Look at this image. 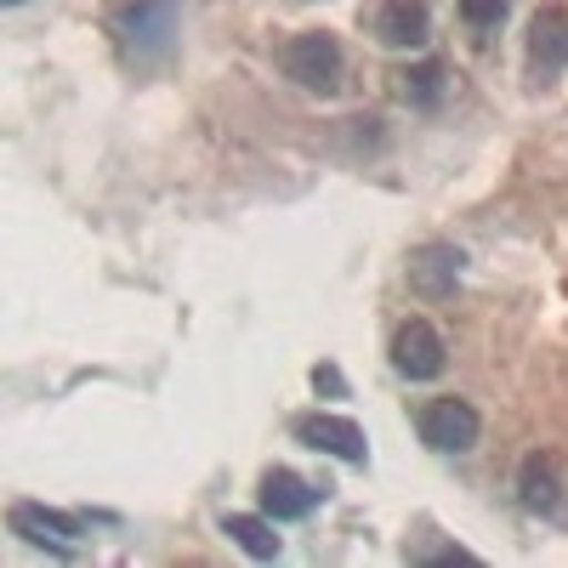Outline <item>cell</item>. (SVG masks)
<instances>
[{"label":"cell","instance_id":"cell-11","mask_svg":"<svg viewBox=\"0 0 568 568\" xmlns=\"http://www.w3.org/2000/svg\"><path fill=\"white\" fill-rule=\"evenodd\" d=\"M222 535L240 546L245 557H256V562H267V557H278V535H273V517H245V511H233V517H222Z\"/></svg>","mask_w":568,"mask_h":568},{"label":"cell","instance_id":"cell-2","mask_svg":"<svg viewBox=\"0 0 568 568\" xmlns=\"http://www.w3.org/2000/svg\"><path fill=\"white\" fill-rule=\"evenodd\" d=\"M478 433H484V420H478V409H471L466 398H433V404L420 409V444H433L444 455L471 449V444H478Z\"/></svg>","mask_w":568,"mask_h":568},{"label":"cell","instance_id":"cell-14","mask_svg":"<svg viewBox=\"0 0 568 568\" xmlns=\"http://www.w3.org/2000/svg\"><path fill=\"white\" fill-rule=\"evenodd\" d=\"M460 18L478 23V29H489V23L506 18V0H460Z\"/></svg>","mask_w":568,"mask_h":568},{"label":"cell","instance_id":"cell-15","mask_svg":"<svg viewBox=\"0 0 568 568\" xmlns=\"http://www.w3.org/2000/svg\"><path fill=\"white\" fill-rule=\"evenodd\" d=\"M313 387H324V393H342V375L329 369V364H318V369H313Z\"/></svg>","mask_w":568,"mask_h":568},{"label":"cell","instance_id":"cell-1","mask_svg":"<svg viewBox=\"0 0 568 568\" xmlns=\"http://www.w3.org/2000/svg\"><path fill=\"white\" fill-rule=\"evenodd\" d=\"M284 74L307 91H318V98H329L342 85V45L329 34H296L284 45Z\"/></svg>","mask_w":568,"mask_h":568},{"label":"cell","instance_id":"cell-6","mask_svg":"<svg viewBox=\"0 0 568 568\" xmlns=\"http://www.w3.org/2000/svg\"><path fill=\"white\" fill-rule=\"evenodd\" d=\"M12 529H18L29 546H45L52 557H69V551H74V535H80L74 517L45 511V506H12Z\"/></svg>","mask_w":568,"mask_h":568},{"label":"cell","instance_id":"cell-7","mask_svg":"<svg viewBox=\"0 0 568 568\" xmlns=\"http://www.w3.org/2000/svg\"><path fill=\"white\" fill-rule=\"evenodd\" d=\"M120 34L136 45V52H160V45L171 40V0H136V7H125Z\"/></svg>","mask_w":568,"mask_h":568},{"label":"cell","instance_id":"cell-13","mask_svg":"<svg viewBox=\"0 0 568 568\" xmlns=\"http://www.w3.org/2000/svg\"><path fill=\"white\" fill-rule=\"evenodd\" d=\"M438 91H444V69L438 63H420V69L404 74V98H415V103H438Z\"/></svg>","mask_w":568,"mask_h":568},{"label":"cell","instance_id":"cell-8","mask_svg":"<svg viewBox=\"0 0 568 568\" xmlns=\"http://www.w3.org/2000/svg\"><path fill=\"white\" fill-rule=\"evenodd\" d=\"M517 489H524V506H529L535 517H557V511H562V478H557V460H551V455H529Z\"/></svg>","mask_w":568,"mask_h":568},{"label":"cell","instance_id":"cell-10","mask_svg":"<svg viewBox=\"0 0 568 568\" xmlns=\"http://www.w3.org/2000/svg\"><path fill=\"white\" fill-rule=\"evenodd\" d=\"M529 63L535 69H562L568 63V12H540L529 23Z\"/></svg>","mask_w":568,"mask_h":568},{"label":"cell","instance_id":"cell-9","mask_svg":"<svg viewBox=\"0 0 568 568\" xmlns=\"http://www.w3.org/2000/svg\"><path fill=\"white\" fill-rule=\"evenodd\" d=\"M460 251H449V245H426L415 262H409V284L420 296H449L455 291V278H460Z\"/></svg>","mask_w":568,"mask_h":568},{"label":"cell","instance_id":"cell-5","mask_svg":"<svg viewBox=\"0 0 568 568\" xmlns=\"http://www.w3.org/2000/svg\"><path fill=\"white\" fill-rule=\"evenodd\" d=\"M313 500H324V489L302 484L296 471H284V466H273L262 478V511L273 517V524H296V517L313 511Z\"/></svg>","mask_w":568,"mask_h":568},{"label":"cell","instance_id":"cell-16","mask_svg":"<svg viewBox=\"0 0 568 568\" xmlns=\"http://www.w3.org/2000/svg\"><path fill=\"white\" fill-rule=\"evenodd\" d=\"M7 7H23V0H7Z\"/></svg>","mask_w":568,"mask_h":568},{"label":"cell","instance_id":"cell-12","mask_svg":"<svg viewBox=\"0 0 568 568\" xmlns=\"http://www.w3.org/2000/svg\"><path fill=\"white\" fill-rule=\"evenodd\" d=\"M375 29H382L387 45H420L433 23H426V7H420V0H387V7H382V23H375Z\"/></svg>","mask_w":568,"mask_h":568},{"label":"cell","instance_id":"cell-3","mask_svg":"<svg viewBox=\"0 0 568 568\" xmlns=\"http://www.w3.org/2000/svg\"><path fill=\"white\" fill-rule=\"evenodd\" d=\"M296 438H302L307 449H318V455L347 460V466H364V455H369L364 426L347 420V415H302V420H296Z\"/></svg>","mask_w":568,"mask_h":568},{"label":"cell","instance_id":"cell-4","mask_svg":"<svg viewBox=\"0 0 568 568\" xmlns=\"http://www.w3.org/2000/svg\"><path fill=\"white\" fill-rule=\"evenodd\" d=\"M393 364L409 382H433V375H444V336L426 318H409L393 336Z\"/></svg>","mask_w":568,"mask_h":568}]
</instances>
